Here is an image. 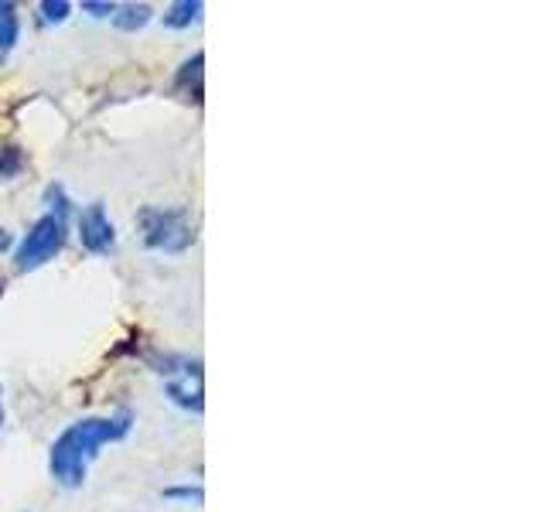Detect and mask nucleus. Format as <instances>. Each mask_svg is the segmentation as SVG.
<instances>
[{"mask_svg": "<svg viewBox=\"0 0 546 512\" xmlns=\"http://www.w3.org/2000/svg\"><path fill=\"white\" fill-rule=\"evenodd\" d=\"M18 7L0 0V52H11L14 41H18Z\"/></svg>", "mask_w": 546, "mask_h": 512, "instance_id": "obj_8", "label": "nucleus"}, {"mask_svg": "<svg viewBox=\"0 0 546 512\" xmlns=\"http://www.w3.org/2000/svg\"><path fill=\"white\" fill-rule=\"evenodd\" d=\"M164 495H168V499H202V489H192V485H185V489H168V492H164Z\"/></svg>", "mask_w": 546, "mask_h": 512, "instance_id": "obj_14", "label": "nucleus"}, {"mask_svg": "<svg viewBox=\"0 0 546 512\" xmlns=\"http://www.w3.org/2000/svg\"><path fill=\"white\" fill-rule=\"evenodd\" d=\"M7 246H11V233H7V229H4V226H0V253H4V250H7Z\"/></svg>", "mask_w": 546, "mask_h": 512, "instance_id": "obj_15", "label": "nucleus"}, {"mask_svg": "<svg viewBox=\"0 0 546 512\" xmlns=\"http://www.w3.org/2000/svg\"><path fill=\"white\" fill-rule=\"evenodd\" d=\"M130 431V414L117 417H86L76 420L72 427H65L59 441L52 444L48 454V472L65 489H79L89 475V461L96 458V451L103 444H113Z\"/></svg>", "mask_w": 546, "mask_h": 512, "instance_id": "obj_1", "label": "nucleus"}, {"mask_svg": "<svg viewBox=\"0 0 546 512\" xmlns=\"http://www.w3.org/2000/svg\"><path fill=\"white\" fill-rule=\"evenodd\" d=\"M41 14L48 24H62L72 14V4L69 0H41Z\"/></svg>", "mask_w": 546, "mask_h": 512, "instance_id": "obj_11", "label": "nucleus"}, {"mask_svg": "<svg viewBox=\"0 0 546 512\" xmlns=\"http://www.w3.org/2000/svg\"><path fill=\"white\" fill-rule=\"evenodd\" d=\"M198 14H202V4H198V0H178V4L168 7L164 24H168V28H192L198 21Z\"/></svg>", "mask_w": 546, "mask_h": 512, "instance_id": "obj_7", "label": "nucleus"}, {"mask_svg": "<svg viewBox=\"0 0 546 512\" xmlns=\"http://www.w3.org/2000/svg\"><path fill=\"white\" fill-rule=\"evenodd\" d=\"M151 7L147 4H127L120 7V11H113V24H117L120 31H140L147 21H151Z\"/></svg>", "mask_w": 546, "mask_h": 512, "instance_id": "obj_6", "label": "nucleus"}, {"mask_svg": "<svg viewBox=\"0 0 546 512\" xmlns=\"http://www.w3.org/2000/svg\"><path fill=\"white\" fill-rule=\"evenodd\" d=\"M79 239H82V250L89 253H110L113 243H117V229L106 219V209L99 202H93L79 216Z\"/></svg>", "mask_w": 546, "mask_h": 512, "instance_id": "obj_4", "label": "nucleus"}, {"mask_svg": "<svg viewBox=\"0 0 546 512\" xmlns=\"http://www.w3.org/2000/svg\"><path fill=\"white\" fill-rule=\"evenodd\" d=\"M195 379H202V373H195ZM168 396L178 403V407H185V410H195V414H202V386H192V376H185V379H171V383H168Z\"/></svg>", "mask_w": 546, "mask_h": 512, "instance_id": "obj_5", "label": "nucleus"}, {"mask_svg": "<svg viewBox=\"0 0 546 512\" xmlns=\"http://www.w3.org/2000/svg\"><path fill=\"white\" fill-rule=\"evenodd\" d=\"M82 11H89L93 18H110L117 7H113V4H99V0H86V4H82Z\"/></svg>", "mask_w": 546, "mask_h": 512, "instance_id": "obj_13", "label": "nucleus"}, {"mask_svg": "<svg viewBox=\"0 0 546 512\" xmlns=\"http://www.w3.org/2000/svg\"><path fill=\"white\" fill-rule=\"evenodd\" d=\"M21 171H24V151L14 144H4L0 147V181L18 178Z\"/></svg>", "mask_w": 546, "mask_h": 512, "instance_id": "obj_9", "label": "nucleus"}, {"mask_svg": "<svg viewBox=\"0 0 546 512\" xmlns=\"http://www.w3.org/2000/svg\"><path fill=\"white\" fill-rule=\"evenodd\" d=\"M0 424H4V407H0Z\"/></svg>", "mask_w": 546, "mask_h": 512, "instance_id": "obj_16", "label": "nucleus"}, {"mask_svg": "<svg viewBox=\"0 0 546 512\" xmlns=\"http://www.w3.org/2000/svg\"><path fill=\"white\" fill-rule=\"evenodd\" d=\"M140 226H144V243L161 253H181L195 239L192 222L181 209H144Z\"/></svg>", "mask_w": 546, "mask_h": 512, "instance_id": "obj_2", "label": "nucleus"}, {"mask_svg": "<svg viewBox=\"0 0 546 512\" xmlns=\"http://www.w3.org/2000/svg\"><path fill=\"white\" fill-rule=\"evenodd\" d=\"M45 198L52 202V212H48V216H55V219L65 222V216H69V198H65V188L62 185H52Z\"/></svg>", "mask_w": 546, "mask_h": 512, "instance_id": "obj_12", "label": "nucleus"}, {"mask_svg": "<svg viewBox=\"0 0 546 512\" xmlns=\"http://www.w3.org/2000/svg\"><path fill=\"white\" fill-rule=\"evenodd\" d=\"M65 246V222L55 216H41L31 233L24 236V243L18 246V270L28 274V270L45 267L48 260H55V253H62Z\"/></svg>", "mask_w": 546, "mask_h": 512, "instance_id": "obj_3", "label": "nucleus"}, {"mask_svg": "<svg viewBox=\"0 0 546 512\" xmlns=\"http://www.w3.org/2000/svg\"><path fill=\"white\" fill-rule=\"evenodd\" d=\"M202 62H205V55L198 52L192 62L181 65V72H178V86H192V82H195V89H198V93H202Z\"/></svg>", "mask_w": 546, "mask_h": 512, "instance_id": "obj_10", "label": "nucleus"}]
</instances>
